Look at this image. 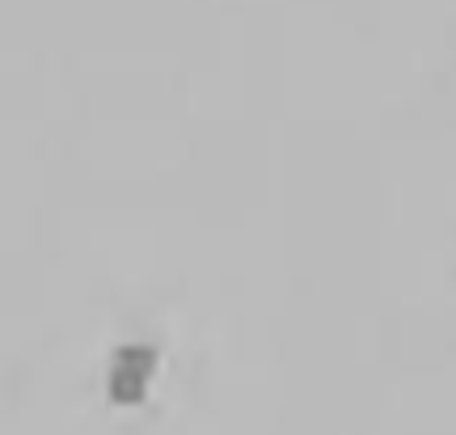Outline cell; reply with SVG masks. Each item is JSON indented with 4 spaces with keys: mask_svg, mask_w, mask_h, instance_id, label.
Wrapping results in <instances>:
<instances>
[{
    "mask_svg": "<svg viewBox=\"0 0 456 435\" xmlns=\"http://www.w3.org/2000/svg\"><path fill=\"white\" fill-rule=\"evenodd\" d=\"M148 368H152V351H127L123 355V368L114 372V398H118V402H140Z\"/></svg>",
    "mask_w": 456,
    "mask_h": 435,
    "instance_id": "1",
    "label": "cell"
}]
</instances>
